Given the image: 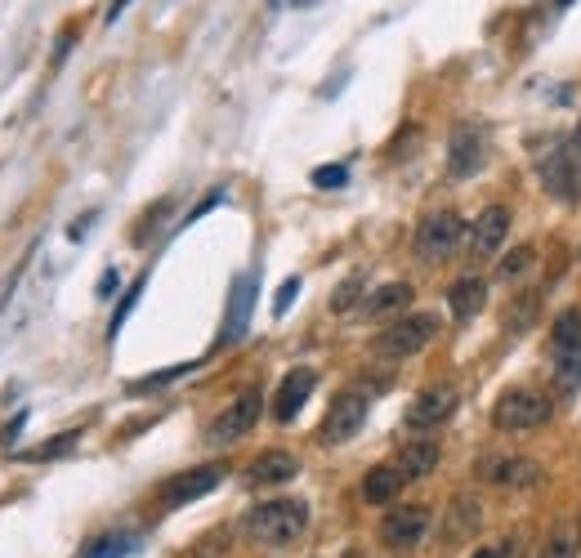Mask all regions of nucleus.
<instances>
[{
    "instance_id": "31",
    "label": "nucleus",
    "mask_w": 581,
    "mask_h": 558,
    "mask_svg": "<svg viewBox=\"0 0 581 558\" xmlns=\"http://www.w3.org/2000/svg\"><path fill=\"white\" fill-rule=\"evenodd\" d=\"M358 291H363V282H358V277H349V282H340V286H336V295H331V309H336V313L354 309V304H358Z\"/></svg>"
},
{
    "instance_id": "30",
    "label": "nucleus",
    "mask_w": 581,
    "mask_h": 558,
    "mask_svg": "<svg viewBox=\"0 0 581 558\" xmlns=\"http://www.w3.org/2000/svg\"><path fill=\"white\" fill-rule=\"evenodd\" d=\"M139 295H144V277H139V282L130 286V291H126V300H121V304H117V313H112V326H108L112 335H117L121 326H126V317H130V309H135V304H139Z\"/></svg>"
},
{
    "instance_id": "17",
    "label": "nucleus",
    "mask_w": 581,
    "mask_h": 558,
    "mask_svg": "<svg viewBox=\"0 0 581 558\" xmlns=\"http://www.w3.org/2000/svg\"><path fill=\"white\" fill-rule=\"evenodd\" d=\"M398 474H403V483H412V478H425L438 469V442L434 438H412L403 442V451H398Z\"/></svg>"
},
{
    "instance_id": "32",
    "label": "nucleus",
    "mask_w": 581,
    "mask_h": 558,
    "mask_svg": "<svg viewBox=\"0 0 581 558\" xmlns=\"http://www.w3.org/2000/svg\"><path fill=\"white\" fill-rule=\"evenodd\" d=\"M313 184H318V188H345L349 170L345 166H318V170H313Z\"/></svg>"
},
{
    "instance_id": "20",
    "label": "nucleus",
    "mask_w": 581,
    "mask_h": 558,
    "mask_svg": "<svg viewBox=\"0 0 581 558\" xmlns=\"http://www.w3.org/2000/svg\"><path fill=\"white\" fill-rule=\"evenodd\" d=\"M398 487H403L398 465H371L367 478H363V500L367 505H389V500L398 496Z\"/></svg>"
},
{
    "instance_id": "9",
    "label": "nucleus",
    "mask_w": 581,
    "mask_h": 558,
    "mask_svg": "<svg viewBox=\"0 0 581 558\" xmlns=\"http://www.w3.org/2000/svg\"><path fill=\"white\" fill-rule=\"evenodd\" d=\"M537 170H541V179H546L550 197H559V201L577 197V157H573L568 143H550V148H541L537 152Z\"/></svg>"
},
{
    "instance_id": "2",
    "label": "nucleus",
    "mask_w": 581,
    "mask_h": 558,
    "mask_svg": "<svg viewBox=\"0 0 581 558\" xmlns=\"http://www.w3.org/2000/svg\"><path fill=\"white\" fill-rule=\"evenodd\" d=\"M555 420V402L546 398V393L537 389H510L497 398V407H492V425L501 429V434H528V429H541Z\"/></svg>"
},
{
    "instance_id": "12",
    "label": "nucleus",
    "mask_w": 581,
    "mask_h": 558,
    "mask_svg": "<svg viewBox=\"0 0 581 558\" xmlns=\"http://www.w3.org/2000/svg\"><path fill=\"white\" fill-rule=\"evenodd\" d=\"M313 389H318V371H309V367L287 371V375H282V384H278V398H273V420H278V425L295 420L304 402L313 398Z\"/></svg>"
},
{
    "instance_id": "3",
    "label": "nucleus",
    "mask_w": 581,
    "mask_h": 558,
    "mask_svg": "<svg viewBox=\"0 0 581 558\" xmlns=\"http://www.w3.org/2000/svg\"><path fill=\"white\" fill-rule=\"evenodd\" d=\"M434 335H438L434 313H407V317H398V322H389L385 331L371 340V353L385 362H403V358H412V353H421Z\"/></svg>"
},
{
    "instance_id": "28",
    "label": "nucleus",
    "mask_w": 581,
    "mask_h": 558,
    "mask_svg": "<svg viewBox=\"0 0 581 558\" xmlns=\"http://www.w3.org/2000/svg\"><path fill=\"white\" fill-rule=\"evenodd\" d=\"M197 362H179V367H170V371H152L144 375V380H130V393H148V389H161V384H170V380H179V375H188Z\"/></svg>"
},
{
    "instance_id": "39",
    "label": "nucleus",
    "mask_w": 581,
    "mask_h": 558,
    "mask_svg": "<svg viewBox=\"0 0 581 558\" xmlns=\"http://www.w3.org/2000/svg\"><path fill=\"white\" fill-rule=\"evenodd\" d=\"M555 5H559V9H564V5H573V0H555Z\"/></svg>"
},
{
    "instance_id": "14",
    "label": "nucleus",
    "mask_w": 581,
    "mask_h": 558,
    "mask_svg": "<svg viewBox=\"0 0 581 558\" xmlns=\"http://www.w3.org/2000/svg\"><path fill=\"white\" fill-rule=\"evenodd\" d=\"M251 309H255V277H237L233 291H228V309H224V335H219V344H237L246 335V326H251Z\"/></svg>"
},
{
    "instance_id": "29",
    "label": "nucleus",
    "mask_w": 581,
    "mask_h": 558,
    "mask_svg": "<svg viewBox=\"0 0 581 558\" xmlns=\"http://www.w3.org/2000/svg\"><path fill=\"white\" fill-rule=\"evenodd\" d=\"M130 550H135V541H130V536H103V541L90 545L81 558H121V554H130Z\"/></svg>"
},
{
    "instance_id": "4",
    "label": "nucleus",
    "mask_w": 581,
    "mask_h": 558,
    "mask_svg": "<svg viewBox=\"0 0 581 558\" xmlns=\"http://www.w3.org/2000/svg\"><path fill=\"white\" fill-rule=\"evenodd\" d=\"M465 242V219L456 210H434V215L421 219L416 228V255L438 264V259H452L456 246Z\"/></svg>"
},
{
    "instance_id": "37",
    "label": "nucleus",
    "mask_w": 581,
    "mask_h": 558,
    "mask_svg": "<svg viewBox=\"0 0 581 558\" xmlns=\"http://www.w3.org/2000/svg\"><path fill=\"white\" fill-rule=\"evenodd\" d=\"M23 420H27V416H14V425H5V442H14V438H18V429H23Z\"/></svg>"
},
{
    "instance_id": "36",
    "label": "nucleus",
    "mask_w": 581,
    "mask_h": 558,
    "mask_svg": "<svg viewBox=\"0 0 581 558\" xmlns=\"http://www.w3.org/2000/svg\"><path fill=\"white\" fill-rule=\"evenodd\" d=\"M112 286H117V273H112V268H108V273H103V282H99V295H103V300H108V295H112Z\"/></svg>"
},
{
    "instance_id": "34",
    "label": "nucleus",
    "mask_w": 581,
    "mask_h": 558,
    "mask_svg": "<svg viewBox=\"0 0 581 558\" xmlns=\"http://www.w3.org/2000/svg\"><path fill=\"white\" fill-rule=\"evenodd\" d=\"M510 545H488V550H474V558H506Z\"/></svg>"
},
{
    "instance_id": "22",
    "label": "nucleus",
    "mask_w": 581,
    "mask_h": 558,
    "mask_svg": "<svg viewBox=\"0 0 581 558\" xmlns=\"http://www.w3.org/2000/svg\"><path fill=\"white\" fill-rule=\"evenodd\" d=\"M474 527H479V505H474L470 496L452 500V514H447V527H443L447 541H465V536H470Z\"/></svg>"
},
{
    "instance_id": "25",
    "label": "nucleus",
    "mask_w": 581,
    "mask_h": 558,
    "mask_svg": "<svg viewBox=\"0 0 581 558\" xmlns=\"http://www.w3.org/2000/svg\"><path fill=\"white\" fill-rule=\"evenodd\" d=\"M537 304H541L537 291H523L519 300H514L510 309H506V331H510V335H523V331H528L532 317H537Z\"/></svg>"
},
{
    "instance_id": "24",
    "label": "nucleus",
    "mask_w": 581,
    "mask_h": 558,
    "mask_svg": "<svg viewBox=\"0 0 581 558\" xmlns=\"http://www.w3.org/2000/svg\"><path fill=\"white\" fill-rule=\"evenodd\" d=\"M555 384L564 393L581 389V349H555Z\"/></svg>"
},
{
    "instance_id": "21",
    "label": "nucleus",
    "mask_w": 581,
    "mask_h": 558,
    "mask_svg": "<svg viewBox=\"0 0 581 558\" xmlns=\"http://www.w3.org/2000/svg\"><path fill=\"white\" fill-rule=\"evenodd\" d=\"M407 304H412V286H407V282H389V286H380V291L367 295V313L371 317H389V313L407 309Z\"/></svg>"
},
{
    "instance_id": "15",
    "label": "nucleus",
    "mask_w": 581,
    "mask_h": 558,
    "mask_svg": "<svg viewBox=\"0 0 581 558\" xmlns=\"http://www.w3.org/2000/svg\"><path fill=\"white\" fill-rule=\"evenodd\" d=\"M300 474V460L291 456V451H260V456L251 460V469H246V483L251 487H273V483H291V478Z\"/></svg>"
},
{
    "instance_id": "5",
    "label": "nucleus",
    "mask_w": 581,
    "mask_h": 558,
    "mask_svg": "<svg viewBox=\"0 0 581 558\" xmlns=\"http://www.w3.org/2000/svg\"><path fill=\"white\" fill-rule=\"evenodd\" d=\"M260 398H264L260 389L237 393V398L211 420V429H206V442H211V447H228V442H237L242 434H251L255 420H260Z\"/></svg>"
},
{
    "instance_id": "7",
    "label": "nucleus",
    "mask_w": 581,
    "mask_h": 558,
    "mask_svg": "<svg viewBox=\"0 0 581 558\" xmlns=\"http://www.w3.org/2000/svg\"><path fill=\"white\" fill-rule=\"evenodd\" d=\"M483 161H488V134L479 125H456L452 143H447V175L470 179L483 170Z\"/></svg>"
},
{
    "instance_id": "13",
    "label": "nucleus",
    "mask_w": 581,
    "mask_h": 558,
    "mask_svg": "<svg viewBox=\"0 0 581 558\" xmlns=\"http://www.w3.org/2000/svg\"><path fill=\"white\" fill-rule=\"evenodd\" d=\"M510 233V210L506 206H488L470 228V259H492L501 250Z\"/></svg>"
},
{
    "instance_id": "1",
    "label": "nucleus",
    "mask_w": 581,
    "mask_h": 558,
    "mask_svg": "<svg viewBox=\"0 0 581 558\" xmlns=\"http://www.w3.org/2000/svg\"><path fill=\"white\" fill-rule=\"evenodd\" d=\"M309 527V505L295 496H282V500H264L246 514V536L255 545H269V550H287L304 536Z\"/></svg>"
},
{
    "instance_id": "10",
    "label": "nucleus",
    "mask_w": 581,
    "mask_h": 558,
    "mask_svg": "<svg viewBox=\"0 0 581 558\" xmlns=\"http://www.w3.org/2000/svg\"><path fill=\"white\" fill-rule=\"evenodd\" d=\"M219 483H224V465H197V469H184V474H175L166 487H161V505H166V509L193 505V500H202L206 492H215Z\"/></svg>"
},
{
    "instance_id": "18",
    "label": "nucleus",
    "mask_w": 581,
    "mask_h": 558,
    "mask_svg": "<svg viewBox=\"0 0 581 558\" xmlns=\"http://www.w3.org/2000/svg\"><path fill=\"white\" fill-rule=\"evenodd\" d=\"M483 304H488V286H483L479 277H461V282L447 286V309H452L456 322H470V317H479Z\"/></svg>"
},
{
    "instance_id": "19",
    "label": "nucleus",
    "mask_w": 581,
    "mask_h": 558,
    "mask_svg": "<svg viewBox=\"0 0 581 558\" xmlns=\"http://www.w3.org/2000/svg\"><path fill=\"white\" fill-rule=\"evenodd\" d=\"M577 554H581V518L568 514L546 532V541H541V558H577Z\"/></svg>"
},
{
    "instance_id": "35",
    "label": "nucleus",
    "mask_w": 581,
    "mask_h": 558,
    "mask_svg": "<svg viewBox=\"0 0 581 558\" xmlns=\"http://www.w3.org/2000/svg\"><path fill=\"white\" fill-rule=\"evenodd\" d=\"M126 9H130V0H112V5H108V23H117Z\"/></svg>"
},
{
    "instance_id": "6",
    "label": "nucleus",
    "mask_w": 581,
    "mask_h": 558,
    "mask_svg": "<svg viewBox=\"0 0 581 558\" xmlns=\"http://www.w3.org/2000/svg\"><path fill=\"white\" fill-rule=\"evenodd\" d=\"M367 411H371V398L363 389H345L336 393V402H331L327 420H322V442L327 447H340V442H349L358 434V429L367 425Z\"/></svg>"
},
{
    "instance_id": "40",
    "label": "nucleus",
    "mask_w": 581,
    "mask_h": 558,
    "mask_svg": "<svg viewBox=\"0 0 581 558\" xmlns=\"http://www.w3.org/2000/svg\"><path fill=\"white\" fill-rule=\"evenodd\" d=\"M349 558H363V554H349Z\"/></svg>"
},
{
    "instance_id": "11",
    "label": "nucleus",
    "mask_w": 581,
    "mask_h": 558,
    "mask_svg": "<svg viewBox=\"0 0 581 558\" xmlns=\"http://www.w3.org/2000/svg\"><path fill=\"white\" fill-rule=\"evenodd\" d=\"M452 411H456V389H452V384H434V389H425L421 398H412L403 425L407 429H438Z\"/></svg>"
},
{
    "instance_id": "26",
    "label": "nucleus",
    "mask_w": 581,
    "mask_h": 558,
    "mask_svg": "<svg viewBox=\"0 0 581 558\" xmlns=\"http://www.w3.org/2000/svg\"><path fill=\"white\" fill-rule=\"evenodd\" d=\"M532 259H537V250H532V246H514L510 255L497 264V277H501V282H519V277L532 268Z\"/></svg>"
},
{
    "instance_id": "8",
    "label": "nucleus",
    "mask_w": 581,
    "mask_h": 558,
    "mask_svg": "<svg viewBox=\"0 0 581 558\" xmlns=\"http://www.w3.org/2000/svg\"><path fill=\"white\" fill-rule=\"evenodd\" d=\"M425 532H430V509L425 505H394L380 523V541L389 550H412L425 541Z\"/></svg>"
},
{
    "instance_id": "23",
    "label": "nucleus",
    "mask_w": 581,
    "mask_h": 558,
    "mask_svg": "<svg viewBox=\"0 0 581 558\" xmlns=\"http://www.w3.org/2000/svg\"><path fill=\"white\" fill-rule=\"evenodd\" d=\"M550 349H581V309H564L550 331Z\"/></svg>"
},
{
    "instance_id": "33",
    "label": "nucleus",
    "mask_w": 581,
    "mask_h": 558,
    "mask_svg": "<svg viewBox=\"0 0 581 558\" xmlns=\"http://www.w3.org/2000/svg\"><path fill=\"white\" fill-rule=\"evenodd\" d=\"M295 295H300V277H287V282H282V291H278V300H273V313H287L291 304H295Z\"/></svg>"
},
{
    "instance_id": "27",
    "label": "nucleus",
    "mask_w": 581,
    "mask_h": 558,
    "mask_svg": "<svg viewBox=\"0 0 581 558\" xmlns=\"http://www.w3.org/2000/svg\"><path fill=\"white\" fill-rule=\"evenodd\" d=\"M76 429H68L63 438H54V442H41V447H32V451H23V460H59V456H68V451L76 447Z\"/></svg>"
},
{
    "instance_id": "16",
    "label": "nucleus",
    "mask_w": 581,
    "mask_h": 558,
    "mask_svg": "<svg viewBox=\"0 0 581 558\" xmlns=\"http://www.w3.org/2000/svg\"><path fill=\"white\" fill-rule=\"evenodd\" d=\"M479 478L501 483V487H528L541 478V469L523 456H501V460H479Z\"/></svg>"
},
{
    "instance_id": "38",
    "label": "nucleus",
    "mask_w": 581,
    "mask_h": 558,
    "mask_svg": "<svg viewBox=\"0 0 581 558\" xmlns=\"http://www.w3.org/2000/svg\"><path fill=\"white\" fill-rule=\"evenodd\" d=\"M568 148H573V157H577V166H581V125H577L573 139H568Z\"/></svg>"
}]
</instances>
